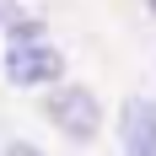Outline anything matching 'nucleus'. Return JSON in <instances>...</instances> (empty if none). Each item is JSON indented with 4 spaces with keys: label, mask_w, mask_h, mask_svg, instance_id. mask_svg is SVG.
Here are the masks:
<instances>
[{
    "label": "nucleus",
    "mask_w": 156,
    "mask_h": 156,
    "mask_svg": "<svg viewBox=\"0 0 156 156\" xmlns=\"http://www.w3.org/2000/svg\"><path fill=\"white\" fill-rule=\"evenodd\" d=\"M48 119L70 135V140H92L97 124H102V108L86 86H54L48 92Z\"/></svg>",
    "instance_id": "nucleus-1"
},
{
    "label": "nucleus",
    "mask_w": 156,
    "mask_h": 156,
    "mask_svg": "<svg viewBox=\"0 0 156 156\" xmlns=\"http://www.w3.org/2000/svg\"><path fill=\"white\" fill-rule=\"evenodd\" d=\"M65 76V59H59V48H48L43 38L38 43H16L11 54H5V81L11 86H54V81Z\"/></svg>",
    "instance_id": "nucleus-2"
},
{
    "label": "nucleus",
    "mask_w": 156,
    "mask_h": 156,
    "mask_svg": "<svg viewBox=\"0 0 156 156\" xmlns=\"http://www.w3.org/2000/svg\"><path fill=\"white\" fill-rule=\"evenodd\" d=\"M119 140H124L129 156H156V102H151V97H135V102L124 108Z\"/></svg>",
    "instance_id": "nucleus-3"
},
{
    "label": "nucleus",
    "mask_w": 156,
    "mask_h": 156,
    "mask_svg": "<svg viewBox=\"0 0 156 156\" xmlns=\"http://www.w3.org/2000/svg\"><path fill=\"white\" fill-rule=\"evenodd\" d=\"M38 38H43V22H11V27H5V43H38Z\"/></svg>",
    "instance_id": "nucleus-4"
},
{
    "label": "nucleus",
    "mask_w": 156,
    "mask_h": 156,
    "mask_svg": "<svg viewBox=\"0 0 156 156\" xmlns=\"http://www.w3.org/2000/svg\"><path fill=\"white\" fill-rule=\"evenodd\" d=\"M5 156H43V151H38V145H27V140H11V145H5Z\"/></svg>",
    "instance_id": "nucleus-5"
},
{
    "label": "nucleus",
    "mask_w": 156,
    "mask_h": 156,
    "mask_svg": "<svg viewBox=\"0 0 156 156\" xmlns=\"http://www.w3.org/2000/svg\"><path fill=\"white\" fill-rule=\"evenodd\" d=\"M0 22H16V5H11V0H0Z\"/></svg>",
    "instance_id": "nucleus-6"
},
{
    "label": "nucleus",
    "mask_w": 156,
    "mask_h": 156,
    "mask_svg": "<svg viewBox=\"0 0 156 156\" xmlns=\"http://www.w3.org/2000/svg\"><path fill=\"white\" fill-rule=\"evenodd\" d=\"M151 5H156V0H151Z\"/></svg>",
    "instance_id": "nucleus-7"
}]
</instances>
